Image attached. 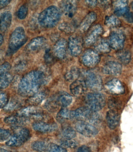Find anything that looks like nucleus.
Here are the masks:
<instances>
[{"label":"nucleus","instance_id":"obj_1","mask_svg":"<svg viewBox=\"0 0 133 152\" xmlns=\"http://www.w3.org/2000/svg\"><path fill=\"white\" fill-rule=\"evenodd\" d=\"M47 77L43 72L32 71L21 80L18 93L22 96L31 97L38 93L41 87L47 83Z\"/></svg>","mask_w":133,"mask_h":152},{"label":"nucleus","instance_id":"obj_2","mask_svg":"<svg viewBox=\"0 0 133 152\" xmlns=\"http://www.w3.org/2000/svg\"><path fill=\"white\" fill-rule=\"evenodd\" d=\"M73 102L72 96L65 92H60L52 96L45 102L44 106L50 112L58 110L60 107L62 108L69 106Z\"/></svg>","mask_w":133,"mask_h":152},{"label":"nucleus","instance_id":"obj_3","mask_svg":"<svg viewBox=\"0 0 133 152\" xmlns=\"http://www.w3.org/2000/svg\"><path fill=\"white\" fill-rule=\"evenodd\" d=\"M61 17V12L59 8L51 6L40 14L39 22L41 25L45 28H52L58 23Z\"/></svg>","mask_w":133,"mask_h":152},{"label":"nucleus","instance_id":"obj_4","mask_svg":"<svg viewBox=\"0 0 133 152\" xmlns=\"http://www.w3.org/2000/svg\"><path fill=\"white\" fill-rule=\"evenodd\" d=\"M71 119L78 121H88L95 125L100 121V116L97 112L93 111L88 107H81L71 111Z\"/></svg>","mask_w":133,"mask_h":152},{"label":"nucleus","instance_id":"obj_5","mask_svg":"<svg viewBox=\"0 0 133 152\" xmlns=\"http://www.w3.org/2000/svg\"><path fill=\"white\" fill-rule=\"evenodd\" d=\"M27 39L25 32L22 27H18L12 32L9 39L7 53L12 54L26 43Z\"/></svg>","mask_w":133,"mask_h":152},{"label":"nucleus","instance_id":"obj_6","mask_svg":"<svg viewBox=\"0 0 133 152\" xmlns=\"http://www.w3.org/2000/svg\"><path fill=\"white\" fill-rule=\"evenodd\" d=\"M84 102L87 107L96 112L102 109L106 103L104 95L97 92L87 94L84 98Z\"/></svg>","mask_w":133,"mask_h":152},{"label":"nucleus","instance_id":"obj_7","mask_svg":"<svg viewBox=\"0 0 133 152\" xmlns=\"http://www.w3.org/2000/svg\"><path fill=\"white\" fill-rule=\"evenodd\" d=\"M17 115L35 121L36 122L46 121L48 115L45 112L35 107H27L20 110Z\"/></svg>","mask_w":133,"mask_h":152},{"label":"nucleus","instance_id":"obj_8","mask_svg":"<svg viewBox=\"0 0 133 152\" xmlns=\"http://www.w3.org/2000/svg\"><path fill=\"white\" fill-rule=\"evenodd\" d=\"M16 130L13 135L8 140L6 144L10 147H19L23 145L29 139L30 133L26 128H15Z\"/></svg>","mask_w":133,"mask_h":152},{"label":"nucleus","instance_id":"obj_9","mask_svg":"<svg viewBox=\"0 0 133 152\" xmlns=\"http://www.w3.org/2000/svg\"><path fill=\"white\" fill-rule=\"evenodd\" d=\"M75 128L80 134L88 137H95L99 133L93 124L86 121H78L75 125Z\"/></svg>","mask_w":133,"mask_h":152},{"label":"nucleus","instance_id":"obj_10","mask_svg":"<svg viewBox=\"0 0 133 152\" xmlns=\"http://www.w3.org/2000/svg\"><path fill=\"white\" fill-rule=\"evenodd\" d=\"M84 81L87 87L95 91H99L102 88L103 83L101 77L99 75L93 72H87Z\"/></svg>","mask_w":133,"mask_h":152},{"label":"nucleus","instance_id":"obj_11","mask_svg":"<svg viewBox=\"0 0 133 152\" xmlns=\"http://www.w3.org/2000/svg\"><path fill=\"white\" fill-rule=\"evenodd\" d=\"M101 58L99 53L91 49L86 51L83 55L82 61L84 65L89 68H93L100 63Z\"/></svg>","mask_w":133,"mask_h":152},{"label":"nucleus","instance_id":"obj_12","mask_svg":"<svg viewBox=\"0 0 133 152\" xmlns=\"http://www.w3.org/2000/svg\"><path fill=\"white\" fill-rule=\"evenodd\" d=\"M103 32L104 29L100 25L98 24L94 26L86 37L84 44L88 47L95 44Z\"/></svg>","mask_w":133,"mask_h":152},{"label":"nucleus","instance_id":"obj_13","mask_svg":"<svg viewBox=\"0 0 133 152\" xmlns=\"http://www.w3.org/2000/svg\"><path fill=\"white\" fill-rule=\"evenodd\" d=\"M125 39V36L121 32H113L110 34L109 38L110 47L115 50H122L124 48Z\"/></svg>","mask_w":133,"mask_h":152},{"label":"nucleus","instance_id":"obj_14","mask_svg":"<svg viewBox=\"0 0 133 152\" xmlns=\"http://www.w3.org/2000/svg\"><path fill=\"white\" fill-rule=\"evenodd\" d=\"M107 91L114 95H121L125 92L123 83L119 80L114 78L108 81L105 86Z\"/></svg>","mask_w":133,"mask_h":152},{"label":"nucleus","instance_id":"obj_15","mask_svg":"<svg viewBox=\"0 0 133 152\" xmlns=\"http://www.w3.org/2000/svg\"><path fill=\"white\" fill-rule=\"evenodd\" d=\"M83 39L78 36H72L69 38L68 46L72 54L77 56L81 53L83 49Z\"/></svg>","mask_w":133,"mask_h":152},{"label":"nucleus","instance_id":"obj_16","mask_svg":"<svg viewBox=\"0 0 133 152\" xmlns=\"http://www.w3.org/2000/svg\"><path fill=\"white\" fill-rule=\"evenodd\" d=\"M102 71L104 74L118 76L120 75L122 72V66L118 62L110 61L104 65Z\"/></svg>","mask_w":133,"mask_h":152},{"label":"nucleus","instance_id":"obj_17","mask_svg":"<svg viewBox=\"0 0 133 152\" xmlns=\"http://www.w3.org/2000/svg\"><path fill=\"white\" fill-rule=\"evenodd\" d=\"M33 129L41 133L52 132L56 130L58 125L54 123H48L45 122H35L33 124Z\"/></svg>","mask_w":133,"mask_h":152},{"label":"nucleus","instance_id":"obj_18","mask_svg":"<svg viewBox=\"0 0 133 152\" xmlns=\"http://www.w3.org/2000/svg\"><path fill=\"white\" fill-rule=\"evenodd\" d=\"M77 4L76 1H63L61 4L62 11L65 15L69 18L74 16L77 10Z\"/></svg>","mask_w":133,"mask_h":152},{"label":"nucleus","instance_id":"obj_19","mask_svg":"<svg viewBox=\"0 0 133 152\" xmlns=\"http://www.w3.org/2000/svg\"><path fill=\"white\" fill-rule=\"evenodd\" d=\"M87 88L84 80H77L70 85L69 89L73 95L75 96H79L86 91Z\"/></svg>","mask_w":133,"mask_h":152},{"label":"nucleus","instance_id":"obj_20","mask_svg":"<svg viewBox=\"0 0 133 152\" xmlns=\"http://www.w3.org/2000/svg\"><path fill=\"white\" fill-rule=\"evenodd\" d=\"M113 6L114 7V15L118 17L124 16L129 12L127 1L121 0L114 1Z\"/></svg>","mask_w":133,"mask_h":152},{"label":"nucleus","instance_id":"obj_21","mask_svg":"<svg viewBox=\"0 0 133 152\" xmlns=\"http://www.w3.org/2000/svg\"><path fill=\"white\" fill-rule=\"evenodd\" d=\"M4 121L6 124L16 128L19 126L27 124L28 123V119L17 114V115H12L6 117Z\"/></svg>","mask_w":133,"mask_h":152},{"label":"nucleus","instance_id":"obj_22","mask_svg":"<svg viewBox=\"0 0 133 152\" xmlns=\"http://www.w3.org/2000/svg\"><path fill=\"white\" fill-rule=\"evenodd\" d=\"M97 18L96 13L94 12H90L82 21L80 26V29L83 32H86Z\"/></svg>","mask_w":133,"mask_h":152},{"label":"nucleus","instance_id":"obj_23","mask_svg":"<svg viewBox=\"0 0 133 152\" xmlns=\"http://www.w3.org/2000/svg\"><path fill=\"white\" fill-rule=\"evenodd\" d=\"M107 124L109 128L114 129L117 127L120 121V116L117 112L113 110H110L106 114Z\"/></svg>","mask_w":133,"mask_h":152},{"label":"nucleus","instance_id":"obj_24","mask_svg":"<svg viewBox=\"0 0 133 152\" xmlns=\"http://www.w3.org/2000/svg\"><path fill=\"white\" fill-rule=\"evenodd\" d=\"M66 41L64 39L59 40L54 45L53 51L55 55L59 59H63L64 58L67 49V43Z\"/></svg>","mask_w":133,"mask_h":152},{"label":"nucleus","instance_id":"obj_25","mask_svg":"<svg viewBox=\"0 0 133 152\" xmlns=\"http://www.w3.org/2000/svg\"><path fill=\"white\" fill-rule=\"evenodd\" d=\"M48 94L47 90L38 92L34 95L30 97L27 100V103L31 106H37L44 100Z\"/></svg>","mask_w":133,"mask_h":152},{"label":"nucleus","instance_id":"obj_26","mask_svg":"<svg viewBox=\"0 0 133 152\" xmlns=\"http://www.w3.org/2000/svg\"><path fill=\"white\" fill-rule=\"evenodd\" d=\"M46 39L42 37H37L31 41L27 45L28 51H36L39 50L45 44Z\"/></svg>","mask_w":133,"mask_h":152},{"label":"nucleus","instance_id":"obj_27","mask_svg":"<svg viewBox=\"0 0 133 152\" xmlns=\"http://www.w3.org/2000/svg\"><path fill=\"white\" fill-rule=\"evenodd\" d=\"M12 16L9 12L1 14V29L5 32L9 27L12 22Z\"/></svg>","mask_w":133,"mask_h":152},{"label":"nucleus","instance_id":"obj_28","mask_svg":"<svg viewBox=\"0 0 133 152\" xmlns=\"http://www.w3.org/2000/svg\"><path fill=\"white\" fill-rule=\"evenodd\" d=\"M95 49L100 53H106L111 51V47L109 42L104 39H101L97 43Z\"/></svg>","mask_w":133,"mask_h":152},{"label":"nucleus","instance_id":"obj_29","mask_svg":"<svg viewBox=\"0 0 133 152\" xmlns=\"http://www.w3.org/2000/svg\"><path fill=\"white\" fill-rule=\"evenodd\" d=\"M117 57L121 63L126 64L130 63L131 59V54L130 51L126 50L118 51L117 53Z\"/></svg>","mask_w":133,"mask_h":152},{"label":"nucleus","instance_id":"obj_30","mask_svg":"<svg viewBox=\"0 0 133 152\" xmlns=\"http://www.w3.org/2000/svg\"><path fill=\"white\" fill-rule=\"evenodd\" d=\"M13 80V77L12 75L8 72L1 73V89L7 88Z\"/></svg>","mask_w":133,"mask_h":152},{"label":"nucleus","instance_id":"obj_31","mask_svg":"<svg viewBox=\"0 0 133 152\" xmlns=\"http://www.w3.org/2000/svg\"><path fill=\"white\" fill-rule=\"evenodd\" d=\"M71 111L66 108H62L57 115V119L59 122L63 123L66 121L71 119Z\"/></svg>","mask_w":133,"mask_h":152},{"label":"nucleus","instance_id":"obj_32","mask_svg":"<svg viewBox=\"0 0 133 152\" xmlns=\"http://www.w3.org/2000/svg\"><path fill=\"white\" fill-rule=\"evenodd\" d=\"M22 102L19 99L14 98L9 102L4 107V110L7 112H12L20 108L22 106Z\"/></svg>","mask_w":133,"mask_h":152},{"label":"nucleus","instance_id":"obj_33","mask_svg":"<svg viewBox=\"0 0 133 152\" xmlns=\"http://www.w3.org/2000/svg\"><path fill=\"white\" fill-rule=\"evenodd\" d=\"M104 23L109 27H118L121 25V22L116 16L112 15L105 17Z\"/></svg>","mask_w":133,"mask_h":152},{"label":"nucleus","instance_id":"obj_34","mask_svg":"<svg viewBox=\"0 0 133 152\" xmlns=\"http://www.w3.org/2000/svg\"><path fill=\"white\" fill-rule=\"evenodd\" d=\"M49 145V144L46 141H37L32 143L31 148L34 150L37 151L45 152Z\"/></svg>","mask_w":133,"mask_h":152},{"label":"nucleus","instance_id":"obj_35","mask_svg":"<svg viewBox=\"0 0 133 152\" xmlns=\"http://www.w3.org/2000/svg\"><path fill=\"white\" fill-rule=\"evenodd\" d=\"M62 135L65 139H72L75 137L76 133L75 130L70 126H65L62 129Z\"/></svg>","mask_w":133,"mask_h":152},{"label":"nucleus","instance_id":"obj_36","mask_svg":"<svg viewBox=\"0 0 133 152\" xmlns=\"http://www.w3.org/2000/svg\"><path fill=\"white\" fill-rule=\"evenodd\" d=\"M80 73V71L77 68H76L75 67L72 68L69 72H67L65 74V79L68 81H73L74 82L77 80V78L79 77Z\"/></svg>","mask_w":133,"mask_h":152},{"label":"nucleus","instance_id":"obj_37","mask_svg":"<svg viewBox=\"0 0 133 152\" xmlns=\"http://www.w3.org/2000/svg\"><path fill=\"white\" fill-rule=\"evenodd\" d=\"M75 25L74 23H63L59 26V29L65 33H70L74 31Z\"/></svg>","mask_w":133,"mask_h":152},{"label":"nucleus","instance_id":"obj_38","mask_svg":"<svg viewBox=\"0 0 133 152\" xmlns=\"http://www.w3.org/2000/svg\"><path fill=\"white\" fill-rule=\"evenodd\" d=\"M45 152H68L66 148L54 144H49Z\"/></svg>","mask_w":133,"mask_h":152},{"label":"nucleus","instance_id":"obj_39","mask_svg":"<svg viewBox=\"0 0 133 152\" xmlns=\"http://www.w3.org/2000/svg\"><path fill=\"white\" fill-rule=\"evenodd\" d=\"M61 146L64 148H74L77 145V142L72 139L63 140L61 141Z\"/></svg>","mask_w":133,"mask_h":152},{"label":"nucleus","instance_id":"obj_40","mask_svg":"<svg viewBox=\"0 0 133 152\" xmlns=\"http://www.w3.org/2000/svg\"><path fill=\"white\" fill-rule=\"evenodd\" d=\"M28 13V7L26 4H24L21 6L17 12V15L18 18L21 20L25 19Z\"/></svg>","mask_w":133,"mask_h":152},{"label":"nucleus","instance_id":"obj_41","mask_svg":"<svg viewBox=\"0 0 133 152\" xmlns=\"http://www.w3.org/2000/svg\"><path fill=\"white\" fill-rule=\"evenodd\" d=\"M9 102V96L7 93L1 92L0 94V105L1 108H4Z\"/></svg>","mask_w":133,"mask_h":152},{"label":"nucleus","instance_id":"obj_42","mask_svg":"<svg viewBox=\"0 0 133 152\" xmlns=\"http://www.w3.org/2000/svg\"><path fill=\"white\" fill-rule=\"evenodd\" d=\"M11 137V133L10 131L6 129H1L0 131V140L4 142L8 140Z\"/></svg>","mask_w":133,"mask_h":152},{"label":"nucleus","instance_id":"obj_43","mask_svg":"<svg viewBox=\"0 0 133 152\" xmlns=\"http://www.w3.org/2000/svg\"><path fill=\"white\" fill-rule=\"evenodd\" d=\"M44 58L46 63L48 64H50L54 61V57L50 52V50L48 49L46 51Z\"/></svg>","mask_w":133,"mask_h":152},{"label":"nucleus","instance_id":"obj_44","mask_svg":"<svg viewBox=\"0 0 133 152\" xmlns=\"http://www.w3.org/2000/svg\"><path fill=\"white\" fill-rule=\"evenodd\" d=\"M109 107L110 108V110H114V108L117 109L118 108L120 107V104L116 99H112L109 103Z\"/></svg>","mask_w":133,"mask_h":152},{"label":"nucleus","instance_id":"obj_45","mask_svg":"<svg viewBox=\"0 0 133 152\" xmlns=\"http://www.w3.org/2000/svg\"><path fill=\"white\" fill-rule=\"evenodd\" d=\"M126 22L129 23H133V12H129L124 16Z\"/></svg>","mask_w":133,"mask_h":152},{"label":"nucleus","instance_id":"obj_46","mask_svg":"<svg viewBox=\"0 0 133 152\" xmlns=\"http://www.w3.org/2000/svg\"><path fill=\"white\" fill-rule=\"evenodd\" d=\"M11 68V65L8 63H5L1 66V73H4L8 72Z\"/></svg>","mask_w":133,"mask_h":152},{"label":"nucleus","instance_id":"obj_47","mask_svg":"<svg viewBox=\"0 0 133 152\" xmlns=\"http://www.w3.org/2000/svg\"><path fill=\"white\" fill-rule=\"evenodd\" d=\"M89 147L86 145H82L78 148L76 152H90Z\"/></svg>","mask_w":133,"mask_h":152},{"label":"nucleus","instance_id":"obj_48","mask_svg":"<svg viewBox=\"0 0 133 152\" xmlns=\"http://www.w3.org/2000/svg\"><path fill=\"white\" fill-rule=\"evenodd\" d=\"M86 2L89 7H95L97 4V1H86Z\"/></svg>","mask_w":133,"mask_h":152},{"label":"nucleus","instance_id":"obj_49","mask_svg":"<svg viewBox=\"0 0 133 152\" xmlns=\"http://www.w3.org/2000/svg\"><path fill=\"white\" fill-rule=\"evenodd\" d=\"M11 1H1V9H2V8L6 7L7 4L10 3Z\"/></svg>","mask_w":133,"mask_h":152},{"label":"nucleus","instance_id":"obj_50","mask_svg":"<svg viewBox=\"0 0 133 152\" xmlns=\"http://www.w3.org/2000/svg\"><path fill=\"white\" fill-rule=\"evenodd\" d=\"M0 42H1V46L2 45V43H3L4 41L3 36L2 35V34H1V38H0Z\"/></svg>","mask_w":133,"mask_h":152},{"label":"nucleus","instance_id":"obj_51","mask_svg":"<svg viewBox=\"0 0 133 152\" xmlns=\"http://www.w3.org/2000/svg\"><path fill=\"white\" fill-rule=\"evenodd\" d=\"M0 152H12L10 151L7 150V149H4V148H1V151Z\"/></svg>","mask_w":133,"mask_h":152},{"label":"nucleus","instance_id":"obj_52","mask_svg":"<svg viewBox=\"0 0 133 152\" xmlns=\"http://www.w3.org/2000/svg\"><path fill=\"white\" fill-rule=\"evenodd\" d=\"M131 6H132V10H133V1H132V2Z\"/></svg>","mask_w":133,"mask_h":152}]
</instances>
